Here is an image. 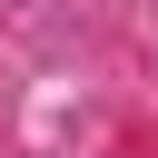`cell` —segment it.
<instances>
[]
</instances>
